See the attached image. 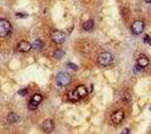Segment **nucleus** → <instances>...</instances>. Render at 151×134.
I'll return each instance as SVG.
<instances>
[{
  "mask_svg": "<svg viewBox=\"0 0 151 134\" xmlns=\"http://www.w3.org/2000/svg\"><path fill=\"white\" fill-rule=\"evenodd\" d=\"M11 23L6 18H0V37H7L11 33Z\"/></svg>",
  "mask_w": 151,
  "mask_h": 134,
  "instance_id": "f257e3e1",
  "label": "nucleus"
},
{
  "mask_svg": "<svg viewBox=\"0 0 151 134\" xmlns=\"http://www.w3.org/2000/svg\"><path fill=\"white\" fill-rule=\"evenodd\" d=\"M114 62V58L112 55V53L105 52L99 55L98 57V64L100 66H103V67H108L111 64H113Z\"/></svg>",
  "mask_w": 151,
  "mask_h": 134,
  "instance_id": "f03ea898",
  "label": "nucleus"
},
{
  "mask_svg": "<svg viewBox=\"0 0 151 134\" xmlns=\"http://www.w3.org/2000/svg\"><path fill=\"white\" fill-rule=\"evenodd\" d=\"M55 82H57V85L60 87H65L68 86V85L70 83V74L65 72H60L58 74L57 78H55Z\"/></svg>",
  "mask_w": 151,
  "mask_h": 134,
  "instance_id": "7ed1b4c3",
  "label": "nucleus"
},
{
  "mask_svg": "<svg viewBox=\"0 0 151 134\" xmlns=\"http://www.w3.org/2000/svg\"><path fill=\"white\" fill-rule=\"evenodd\" d=\"M42 101V96H41L40 94H35L32 97H31V99L29 100V103H28V109L31 111L35 110L36 108H37V106L40 104V102Z\"/></svg>",
  "mask_w": 151,
  "mask_h": 134,
  "instance_id": "20e7f679",
  "label": "nucleus"
},
{
  "mask_svg": "<svg viewBox=\"0 0 151 134\" xmlns=\"http://www.w3.org/2000/svg\"><path fill=\"white\" fill-rule=\"evenodd\" d=\"M50 40H52L55 43H58V45L63 43L65 40V33L60 30H55L52 32Z\"/></svg>",
  "mask_w": 151,
  "mask_h": 134,
  "instance_id": "39448f33",
  "label": "nucleus"
},
{
  "mask_svg": "<svg viewBox=\"0 0 151 134\" xmlns=\"http://www.w3.org/2000/svg\"><path fill=\"white\" fill-rule=\"evenodd\" d=\"M123 119H124L123 110H117L111 115V121L114 124H116V125H118V124H120L121 122H122Z\"/></svg>",
  "mask_w": 151,
  "mask_h": 134,
  "instance_id": "423d86ee",
  "label": "nucleus"
},
{
  "mask_svg": "<svg viewBox=\"0 0 151 134\" xmlns=\"http://www.w3.org/2000/svg\"><path fill=\"white\" fill-rule=\"evenodd\" d=\"M144 22L141 20H137L135 21L132 26H131V29H132V32L134 33V35H140L141 32L143 31V29H144Z\"/></svg>",
  "mask_w": 151,
  "mask_h": 134,
  "instance_id": "0eeeda50",
  "label": "nucleus"
},
{
  "mask_svg": "<svg viewBox=\"0 0 151 134\" xmlns=\"http://www.w3.org/2000/svg\"><path fill=\"white\" fill-rule=\"evenodd\" d=\"M32 48V45L26 40H22L17 45V50L19 53H28Z\"/></svg>",
  "mask_w": 151,
  "mask_h": 134,
  "instance_id": "6e6552de",
  "label": "nucleus"
},
{
  "mask_svg": "<svg viewBox=\"0 0 151 134\" xmlns=\"http://www.w3.org/2000/svg\"><path fill=\"white\" fill-rule=\"evenodd\" d=\"M41 128H42V130L45 132L50 133L53 130V128H55V123H53L52 119H47V120H45L42 124H41Z\"/></svg>",
  "mask_w": 151,
  "mask_h": 134,
  "instance_id": "1a4fd4ad",
  "label": "nucleus"
},
{
  "mask_svg": "<svg viewBox=\"0 0 151 134\" xmlns=\"http://www.w3.org/2000/svg\"><path fill=\"white\" fill-rule=\"evenodd\" d=\"M75 90L77 91V93L79 94V96H80V98H81V99L87 97L88 89H87V87L85 86V85H80V86H78Z\"/></svg>",
  "mask_w": 151,
  "mask_h": 134,
  "instance_id": "9d476101",
  "label": "nucleus"
},
{
  "mask_svg": "<svg viewBox=\"0 0 151 134\" xmlns=\"http://www.w3.org/2000/svg\"><path fill=\"white\" fill-rule=\"evenodd\" d=\"M6 120L7 122H8L9 124H15L18 122L19 120V117L16 113H13V112H10V113H8V115H7L6 117Z\"/></svg>",
  "mask_w": 151,
  "mask_h": 134,
  "instance_id": "9b49d317",
  "label": "nucleus"
},
{
  "mask_svg": "<svg viewBox=\"0 0 151 134\" xmlns=\"http://www.w3.org/2000/svg\"><path fill=\"white\" fill-rule=\"evenodd\" d=\"M148 64H149V60H148V58L145 57V55H142V57H140L137 60V65L139 66L140 68L147 67Z\"/></svg>",
  "mask_w": 151,
  "mask_h": 134,
  "instance_id": "f8f14e48",
  "label": "nucleus"
},
{
  "mask_svg": "<svg viewBox=\"0 0 151 134\" xmlns=\"http://www.w3.org/2000/svg\"><path fill=\"white\" fill-rule=\"evenodd\" d=\"M68 97H69V100L70 102H78L80 99H81V98H80V96H79V94L77 93V91H76V90L70 91Z\"/></svg>",
  "mask_w": 151,
  "mask_h": 134,
  "instance_id": "ddd939ff",
  "label": "nucleus"
},
{
  "mask_svg": "<svg viewBox=\"0 0 151 134\" xmlns=\"http://www.w3.org/2000/svg\"><path fill=\"white\" fill-rule=\"evenodd\" d=\"M83 28L86 31H91L92 29L94 28V21L92 20V19L84 21V23H83Z\"/></svg>",
  "mask_w": 151,
  "mask_h": 134,
  "instance_id": "4468645a",
  "label": "nucleus"
},
{
  "mask_svg": "<svg viewBox=\"0 0 151 134\" xmlns=\"http://www.w3.org/2000/svg\"><path fill=\"white\" fill-rule=\"evenodd\" d=\"M43 47V43L40 40H35V43H32V48L35 50H41Z\"/></svg>",
  "mask_w": 151,
  "mask_h": 134,
  "instance_id": "2eb2a0df",
  "label": "nucleus"
},
{
  "mask_svg": "<svg viewBox=\"0 0 151 134\" xmlns=\"http://www.w3.org/2000/svg\"><path fill=\"white\" fill-rule=\"evenodd\" d=\"M64 55H65V52L62 50H57L55 52V53H53V58H57V60H60Z\"/></svg>",
  "mask_w": 151,
  "mask_h": 134,
  "instance_id": "dca6fc26",
  "label": "nucleus"
},
{
  "mask_svg": "<svg viewBox=\"0 0 151 134\" xmlns=\"http://www.w3.org/2000/svg\"><path fill=\"white\" fill-rule=\"evenodd\" d=\"M122 99H123L124 103L128 104L129 102H130V100H131V94L129 93V92H125V93L123 94V96H122Z\"/></svg>",
  "mask_w": 151,
  "mask_h": 134,
  "instance_id": "f3484780",
  "label": "nucleus"
},
{
  "mask_svg": "<svg viewBox=\"0 0 151 134\" xmlns=\"http://www.w3.org/2000/svg\"><path fill=\"white\" fill-rule=\"evenodd\" d=\"M68 67L70 68V69H73L74 71H78V70H79V67H78L77 65L73 64V63H69V64H68Z\"/></svg>",
  "mask_w": 151,
  "mask_h": 134,
  "instance_id": "a211bd4d",
  "label": "nucleus"
},
{
  "mask_svg": "<svg viewBox=\"0 0 151 134\" xmlns=\"http://www.w3.org/2000/svg\"><path fill=\"white\" fill-rule=\"evenodd\" d=\"M144 43H146V45H151V37H150L149 35H145V37H144Z\"/></svg>",
  "mask_w": 151,
  "mask_h": 134,
  "instance_id": "6ab92c4d",
  "label": "nucleus"
},
{
  "mask_svg": "<svg viewBox=\"0 0 151 134\" xmlns=\"http://www.w3.org/2000/svg\"><path fill=\"white\" fill-rule=\"evenodd\" d=\"M27 93H28L27 89H22V90H19V91H18V94L20 95V96H25Z\"/></svg>",
  "mask_w": 151,
  "mask_h": 134,
  "instance_id": "aec40b11",
  "label": "nucleus"
},
{
  "mask_svg": "<svg viewBox=\"0 0 151 134\" xmlns=\"http://www.w3.org/2000/svg\"><path fill=\"white\" fill-rule=\"evenodd\" d=\"M16 17H20V18H25V17H27V14H25V13H16Z\"/></svg>",
  "mask_w": 151,
  "mask_h": 134,
  "instance_id": "412c9836",
  "label": "nucleus"
},
{
  "mask_svg": "<svg viewBox=\"0 0 151 134\" xmlns=\"http://www.w3.org/2000/svg\"><path fill=\"white\" fill-rule=\"evenodd\" d=\"M129 132H130L129 129H124V130L122 131V133H129Z\"/></svg>",
  "mask_w": 151,
  "mask_h": 134,
  "instance_id": "4be33fe9",
  "label": "nucleus"
},
{
  "mask_svg": "<svg viewBox=\"0 0 151 134\" xmlns=\"http://www.w3.org/2000/svg\"><path fill=\"white\" fill-rule=\"evenodd\" d=\"M146 3H151V0H145Z\"/></svg>",
  "mask_w": 151,
  "mask_h": 134,
  "instance_id": "5701e85b",
  "label": "nucleus"
},
{
  "mask_svg": "<svg viewBox=\"0 0 151 134\" xmlns=\"http://www.w3.org/2000/svg\"><path fill=\"white\" fill-rule=\"evenodd\" d=\"M150 110H151V109H150Z\"/></svg>",
  "mask_w": 151,
  "mask_h": 134,
  "instance_id": "b1692460",
  "label": "nucleus"
}]
</instances>
